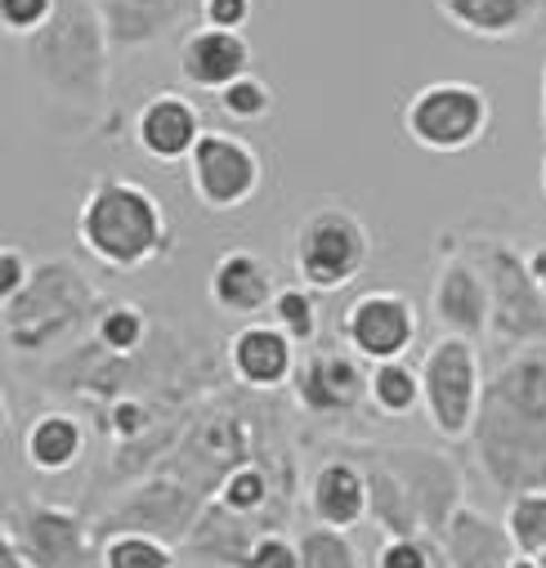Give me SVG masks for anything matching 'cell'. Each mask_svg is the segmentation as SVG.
<instances>
[{
  "instance_id": "cell-1",
  "label": "cell",
  "mask_w": 546,
  "mask_h": 568,
  "mask_svg": "<svg viewBox=\"0 0 546 568\" xmlns=\"http://www.w3.org/2000/svg\"><path fill=\"white\" fill-rule=\"evenodd\" d=\"M28 72L50 103L68 112H99L108 90V28L94 0H59L54 19L23 41Z\"/></svg>"
},
{
  "instance_id": "cell-2",
  "label": "cell",
  "mask_w": 546,
  "mask_h": 568,
  "mask_svg": "<svg viewBox=\"0 0 546 568\" xmlns=\"http://www.w3.org/2000/svg\"><path fill=\"white\" fill-rule=\"evenodd\" d=\"M77 242L112 273H140L171 246L162 202L134 180L99 175L77 211Z\"/></svg>"
},
{
  "instance_id": "cell-3",
  "label": "cell",
  "mask_w": 546,
  "mask_h": 568,
  "mask_svg": "<svg viewBox=\"0 0 546 568\" xmlns=\"http://www.w3.org/2000/svg\"><path fill=\"white\" fill-rule=\"evenodd\" d=\"M292 264L301 287H310L314 296L345 292L372 264V233L363 215L345 202H323L305 211V220L292 233Z\"/></svg>"
},
{
  "instance_id": "cell-4",
  "label": "cell",
  "mask_w": 546,
  "mask_h": 568,
  "mask_svg": "<svg viewBox=\"0 0 546 568\" xmlns=\"http://www.w3.org/2000/svg\"><path fill=\"white\" fill-rule=\"evenodd\" d=\"M403 134L426 153H471L493 130V99L471 81H431L417 94H407Z\"/></svg>"
},
{
  "instance_id": "cell-5",
  "label": "cell",
  "mask_w": 546,
  "mask_h": 568,
  "mask_svg": "<svg viewBox=\"0 0 546 568\" xmlns=\"http://www.w3.org/2000/svg\"><path fill=\"white\" fill-rule=\"evenodd\" d=\"M422 407L444 439H466L479 420L484 403V376H479V354L475 341L466 336H439L426 358H422Z\"/></svg>"
},
{
  "instance_id": "cell-6",
  "label": "cell",
  "mask_w": 546,
  "mask_h": 568,
  "mask_svg": "<svg viewBox=\"0 0 546 568\" xmlns=\"http://www.w3.org/2000/svg\"><path fill=\"white\" fill-rule=\"evenodd\" d=\"M264 166L242 134L206 130L189 158V193L211 215H233L260 193Z\"/></svg>"
},
{
  "instance_id": "cell-7",
  "label": "cell",
  "mask_w": 546,
  "mask_h": 568,
  "mask_svg": "<svg viewBox=\"0 0 546 568\" xmlns=\"http://www.w3.org/2000/svg\"><path fill=\"white\" fill-rule=\"evenodd\" d=\"M90 292L85 277L72 264H41L32 273V287L6 305V336L14 349H46L59 341V332L72 327V318L85 310Z\"/></svg>"
},
{
  "instance_id": "cell-8",
  "label": "cell",
  "mask_w": 546,
  "mask_h": 568,
  "mask_svg": "<svg viewBox=\"0 0 546 568\" xmlns=\"http://www.w3.org/2000/svg\"><path fill=\"white\" fill-rule=\"evenodd\" d=\"M341 341L363 363L403 358L417 345V310L398 292H363L341 318Z\"/></svg>"
},
{
  "instance_id": "cell-9",
  "label": "cell",
  "mask_w": 546,
  "mask_h": 568,
  "mask_svg": "<svg viewBox=\"0 0 546 568\" xmlns=\"http://www.w3.org/2000/svg\"><path fill=\"white\" fill-rule=\"evenodd\" d=\"M130 130H134V144H140V153L162 162V166L189 162L193 149H198V139L206 134L202 108L189 94H175V90H162V94L144 99L140 112H134Z\"/></svg>"
},
{
  "instance_id": "cell-10",
  "label": "cell",
  "mask_w": 546,
  "mask_h": 568,
  "mask_svg": "<svg viewBox=\"0 0 546 568\" xmlns=\"http://www.w3.org/2000/svg\"><path fill=\"white\" fill-rule=\"evenodd\" d=\"M431 314L448 336L475 341L493 318V287H488L484 268H475L462 255H448L435 273V287H431Z\"/></svg>"
},
{
  "instance_id": "cell-11",
  "label": "cell",
  "mask_w": 546,
  "mask_h": 568,
  "mask_svg": "<svg viewBox=\"0 0 546 568\" xmlns=\"http://www.w3.org/2000/svg\"><path fill=\"white\" fill-rule=\"evenodd\" d=\"M180 77L198 90H211L220 94L224 85H233L237 77L251 72V41L242 32H224V28H211V23H193L184 37H180Z\"/></svg>"
},
{
  "instance_id": "cell-12",
  "label": "cell",
  "mask_w": 546,
  "mask_h": 568,
  "mask_svg": "<svg viewBox=\"0 0 546 568\" xmlns=\"http://www.w3.org/2000/svg\"><path fill=\"white\" fill-rule=\"evenodd\" d=\"M206 292H211V305L220 314L251 323V318L273 310V301H279L283 287H279V277H273L269 260H260L255 251H229V255L215 260Z\"/></svg>"
},
{
  "instance_id": "cell-13",
  "label": "cell",
  "mask_w": 546,
  "mask_h": 568,
  "mask_svg": "<svg viewBox=\"0 0 546 568\" xmlns=\"http://www.w3.org/2000/svg\"><path fill=\"white\" fill-rule=\"evenodd\" d=\"M94 6L112 50H149L166 32H180L189 14H198V0H94Z\"/></svg>"
},
{
  "instance_id": "cell-14",
  "label": "cell",
  "mask_w": 546,
  "mask_h": 568,
  "mask_svg": "<svg viewBox=\"0 0 546 568\" xmlns=\"http://www.w3.org/2000/svg\"><path fill=\"white\" fill-rule=\"evenodd\" d=\"M229 367L246 389H279L296 372V341L273 323H246L229 341Z\"/></svg>"
},
{
  "instance_id": "cell-15",
  "label": "cell",
  "mask_w": 546,
  "mask_h": 568,
  "mask_svg": "<svg viewBox=\"0 0 546 568\" xmlns=\"http://www.w3.org/2000/svg\"><path fill=\"white\" fill-rule=\"evenodd\" d=\"M435 10L475 41H515L542 19L546 0H435Z\"/></svg>"
},
{
  "instance_id": "cell-16",
  "label": "cell",
  "mask_w": 546,
  "mask_h": 568,
  "mask_svg": "<svg viewBox=\"0 0 546 568\" xmlns=\"http://www.w3.org/2000/svg\"><path fill=\"white\" fill-rule=\"evenodd\" d=\"M367 389V376H363V358H350V354H318L301 367V381H296V394H301V407L314 412V416H341L350 412Z\"/></svg>"
},
{
  "instance_id": "cell-17",
  "label": "cell",
  "mask_w": 546,
  "mask_h": 568,
  "mask_svg": "<svg viewBox=\"0 0 546 568\" xmlns=\"http://www.w3.org/2000/svg\"><path fill=\"white\" fill-rule=\"evenodd\" d=\"M310 506L318 515L323 528H358L372 515V493H367V475L350 462H327L318 466L314 484H310Z\"/></svg>"
},
{
  "instance_id": "cell-18",
  "label": "cell",
  "mask_w": 546,
  "mask_h": 568,
  "mask_svg": "<svg viewBox=\"0 0 546 568\" xmlns=\"http://www.w3.org/2000/svg\"><path fill=\"white\" fill-rule=\"evenodd\" d=\"M515 541L506 532V524H493L466 506L453 510L448 528H444V559L448 568H506L515 559Z\"/></svg>"
},
{
  "instance_id": "cell-19",
  "label": "cell",
  "mask_w": 546,
  "mask_h": 568,
  "mask_svg": "<svg viewBox=\"0 0 546 568\" xmlns=\"http://www.w3.org/2000/svg\"><path fill=\"white\" fill-rule=\"evenodd\" d=\"M23 555L37 564V568H72L77 555L85 550V528L72 510H59V506H32L28 519H23V537L14 528H6Z\"/></svg>"
},
{
  "instance_id": "cell-20",
  "label": "cell",
  "mask_w": 546,
  "mask_h": 568,
  "mask_svg": "<svg viewBox=\"0 0 546 568\" xmlns=\"http://www.w3.org/2000/svg\"><path fill=\"white\" fill-rule=\"evenodd\" d=\"M85 453V425L72 412H41L28 435H23V457L41 475H63L81 462Z\"/></svg>"
},
{
  "instance_id": "cell-21",
  "label": "cell",
  "mask_w": 546,
  "mask_h": 568,
  "mask_svg": "<svg viewBox=\"0 0 546 568\" xmlns=\"http://www.w3.org/2000/svg\"><path fill=\"white\" fill-rule=\"evenodd\" d=\"M367 398L381 416H413L422 407V372L407 367L403 358H390V363H372L367 372Z\"/></svg>"
},
{
  "instance_id": "cell-22",
  "label": "cell",
  "mask_w": 546,
  "mask_h": 568,
  "mask_svg": "<svg viewBox=\"0 0 546 568\" xmlns=\"http://www.w3.org/2000/svg\"><path fill=\"white\" fill-rule=\"evenodd\" d=\"M99 568H175V550L158 532L125 528L99 546Z\"/></svg>"
},
{
  "instance_id": "cell-23",
  "label": "cell",
  "mask_w": 546,
  "mask_h": 568,
  "mask_svg": "<svg viewBox=\"0 0 546 568\" xmlns=\"http://www.w3.org/2000/svg\"><path fill=\"white\" fill-rule=\"evenodd\" d=\"M506 532L515 541L519 555H542L546 550V493H519L510 506H506Z\"/></svg>"
},
{
  "instance_id": "cell-24",
  "label": "cell",
  "mask_w": 546,
  "mask_h": 568,
  "mask_svg": "<svg viewBox=\"0 0 546 568\" xmlns=\"http://www.w3.org/2000/svg\"><path fill=\"white\" fill-rule=\"evenodd\" d=\"M99 327V345L108 349V354H134L144 345V336H149V318H144V310L140 305H108L99 318H94Z\"/></svg>"
},
{
  "instance_id": "cell-25",
  "label": "cell",
  "mask_w": 546,
  "mask_h": 568,
  "mask_svg": "<svg viewBox=\"0 0 546 568\" xmlns=\"http://www.w3.org/2000/svg\"><path fill=\"white\" fill-rule=\"evenodd\" d=\"M215 99H220V112H224L229 121H242V125H255V121H264V116L273 112V90H269V81H260L255 72L237 77V81L224 85Z\"/></svg>"
},
{
  "instance_id": "cell-26",
  "label": "cell",
  "mask_w": 546,
  "mask_h": 568,
  "mask_svg": "<svg viewBox=\"0 0 546 568\" xmlns=\"http://www.w3.org/2000/svg\"><path fill=\"white\" fill-rule=\"evenodd\" d=\"M269 314H273V327H283L296 345H310L318 336V305L310 287H283Z\"/></svg>"
},
{
  "instance_id": "cell-27",
  "label": "cell",
  "mask_w": 546,
  "mask_h": 568,
  "mask_svg": "<svg viewBox=\"0 0 546 568\" xmlns=\"http://www.w3.org/2000/svg\"><path fill=\"white\" fill-rule=\"evenodd\" d=\"M301 559H305V568H358L350 537L341 528H323V524L301 541Z\"/></svg>"
},
{
  "instance_id": "cell-28",
  "label": "cell",
  "mask_w": 546,
  "mask_h": 568,
  "mask_svg": "<svg viewBox=\"0 0 546 568\" xmlns=\"http://www.w3.org/2000/svg\"><path fill=\"white\" fill-rule=\"evenodd\" d=\"M59 10V0H0V28L10 37H37Z\"/></svg>"
},
{
  "instance_id": "cell-29",
  "label": "cell",
  "mask_w": 546,
  "mask_h": 568,
  "mask_svg": "<svg viewBox=\"0 0 546 568\" xmlns=\"http://www.w3.org/2000/svg\"><path fill=\"white\" fill-rule=\"evenodd\" d=\"M444 546H431L426 537H390L376 550V568H435Z\"/></svg>"
},
{
  "instance_id": "cell-30",
  "label": "cell",
  "mask_w": 546,
  "mask_h": 568,
  "mask_svg": "<svg viewBox=\"0 0 546 568\" xmlns=\"http://www.w3.org/2000/svg\"><path fill=\"white\" fill-rule=\"evenodd\" d=\"M242 568H305L301 541H292V537H260V541L246 550Z\"/></svg>"
},
{
  "instance_id": "cell-31",
  "label": "cell",
  "mask_w": 546,
  "mask_h": 568,
  "mask_svg": "<svg viewBox=\"0 0 546 568\" xmlns=\"http://www.w3.org/2000/svg\"><path fill=\"white\" fill-rule=\"evenodd\" d=\"M255 14V0H198V19L224 32H246Z\"/></svg>"
},
{
  "instance_id": "cell-32",
  "label": "cell",
  "mask_w": 546,
  "mask_h": 568,
  "mask_svg": "<svg viewBox=\"0 0 546 568\" xmlns=\"http://www.w3.org/2000/svg\"><path fill=\"white\" fill-rule=\"evenodd\" d=\"M28 287H32V268H28L23 251L14 242H6V246H0V305L19 301Z\"/></svg>"
},
{
  "instance_id": "cell-33",
  "label": "cell",
  "mask_w": 546,
  "mask_h": 568,
  "mask_svg": "<svg viewBox=\"0 0 546 568\" xmlns=\"http://www.w3.org/2000/svg\"><path fill=\"white\" fill-rule=\"evenodd\" d=\"M264 501V475L260 470H237L224 488V506L229 510H255Z\"/></svg>"
},
{
  "instance_id": "cell-34",
  "label": "cell",
  "mask_w": 546,
  "mask_h": 568,
  "mask_svg": "<svg viewBox=\"0 0 546 568\" xmlns=\"http://www.w3.org/2000/svg\"><path fill=\"white\" fill-rule=\"evenodd\" d=\"M524 268H528V282H533V292L546 301V242H537L528 255H524Z\"/></svg>"
},
{
  "instance_id": "cell-35",
  "label": "cell",
  "mask_w": 546,
  "mask_h": 568,
  "mask_svg": "<svg viewBox=\"0 0 546 568\" xmlns=\"http://www.w3.org/2000/svg\"><path fill=\"white\" fill-rule=\"evenodd\" d=\"M0 568H37L28 555H23V546L6 532V541H0Z\"/></svg>"
},
{
  "instance_id": "cell-36",
  "label": "cell",
  "mask_w": 546,
  "mask_h": 568,
  "mask_svg": "<svg viewBox=\"0 0 546 568\" xmlns=\"http://www.w3.org/2000/svg\"><path fill=\"white\" fill-rule=\"evenodd\" d=\"M506 568H542V564H537V559H533V555H515V559H510V564H506Z\"/></svg>"
},
{
  "instance_id": "cell-37",
  "label": "cell",
  "mask_w": 546,
  "mask_h": 568,
  "mask_svg": "<svg viewBox=\"0 0 546 568\" xmlns=\"http://www.w3.org/2000/svg\"><path fill=\"white\" fill-rule=\"evenodd\" d=\"M542 139H546V59H542Z\"/></svg>"
},
{
  "instance_id": "cell-38",
  "label": "cell",
  "mask_w": 546,
  "mask_h": 568,
  "mask_svg": "<svg viewBox=\"0 0 546 568\" xmlns=\"http://www.w3.org/2000/svg\"><path fill=\"white\" fill-rule=\"evenodd\" d=\"M542 197H546V158H542Z\"/></svg>"
},
{
  "instance_id": "cell-39",
  "label": "cell",
  "mask_w": 546,
  "mask_h": 568,
  "mask_svg": "<svg viewBox=\"0 0 546 568\" xmlns=\"http://www.w3.org/2000/svg\"><path fill=\"white\" fill-rule=\"evenodd\" d=\"M537 564H542V568H546V550H542V555H537Z\"/></svg>"
}]
</instances>
